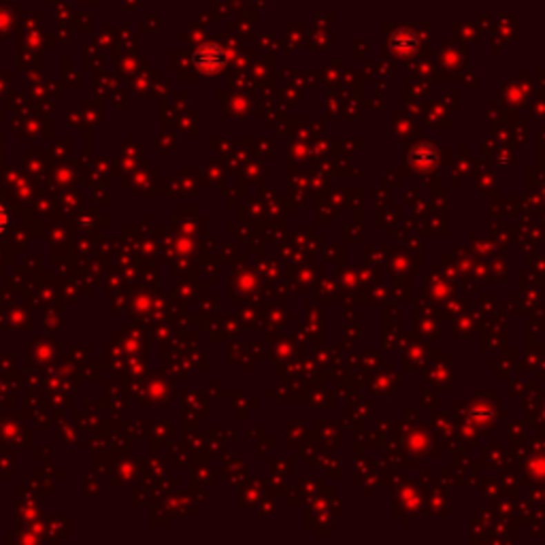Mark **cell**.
Here are the masks:
<instances>
[{
    "instance_id": "6da1fadb",
    "label": "cell",
    "mask_w": 545,
    "mask_h": 545,
    "mask_svg": "<svg viewBox=\"0 0 545 545\" xmlns=\"http://www.w3.org/2000/svg\"><path fill=\"white\" fill-rule=\"evenodd\" d=\"M7 226H9V211L5 209V205H3V203H0V237L5 235Z\"/></svg>"
}]
</instances>
